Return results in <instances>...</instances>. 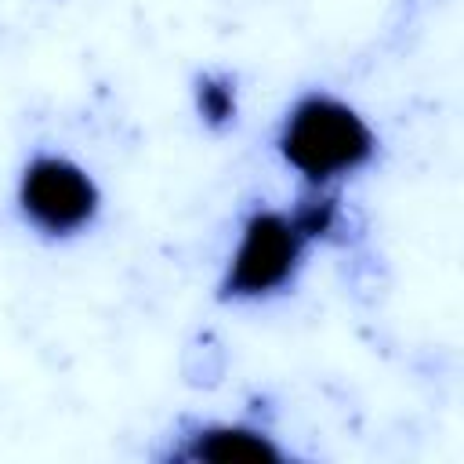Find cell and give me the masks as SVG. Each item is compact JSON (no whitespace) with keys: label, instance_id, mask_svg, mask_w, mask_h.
Segmentation results:
<instances>
[{"label":"cell","instance_id":"1","mask_svg":"<svg viewBox=\"0 0 464 464\" xmlns=\"http://www.w3.org/2000/svg\"><path fill=\"white\" fill-rule=\"evenodd\" d=\"M279 156L312 185H330L355 174L377 156L373 127L341 98L312 91L294 102L279 127Z\"/></svg>","mask_w":464,"mask_h":464},{"label":"cell","instance_id":"2","mask_svg":"<svg viewBox=\"0 0 464 464\" xmlns=\"http://www.w3.org/2000/svg\"><path fill=\"white\" fill-rule=\"evenodd\" d=\"M304 246H308V236L294 214L276 210V207H257L239 228L218 297L221 301H261L268 294H279L301 268Z\"/></svg>","mask_w":464,"mask_h":464},{"label":"cell","instance_id":"4","mask_svg":"<svg viewBox=\"0 0 464 464\" xmlns=\"http://www.w3.org/2000/svg\"><path fill=\"white\" fill-rule=\"evenodd\" d=\"M174 457L196 460V464H276L286 453L268 431H261L254 424L218 420V424L192 428L185 435V442L174 450Z\"/></svg>","mask_w":464,"mask_h":464},{"label":"cell","instance_id":"3","mask_svg":"<svg viewBox=\"0 0 464 464\" xmlns=\"http://www.w3.org/2000/svg\"><path fill=\"white\" fill-rule=\"evenodd\" d=\"M18 210L44 236H76L94 225L102 210V192L94 178L69 156L40 152L22 167Z\"/></svg>","mask_w":464,"mask_h":464},{"label":"cell","instance_id":"5","mask_svg":"<svg viewBox=\"0 0 464 464\" xmlns=\"http://www.w3.org/2000/svg\"><path fill=\"white\" fill-rule=\"evenodd\" d=\"M236 109V80L228 72H203L196 80V112L207 127H228Z\"/></svg>","mask_w":464,"mask_h":464}]
</instances>
